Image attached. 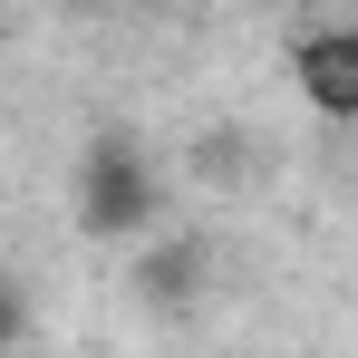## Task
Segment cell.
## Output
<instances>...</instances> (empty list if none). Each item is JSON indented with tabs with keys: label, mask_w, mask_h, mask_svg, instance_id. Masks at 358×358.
I'll return each instance as SVG.
<instances>
[{
	"label": "cell",
	"mask_w": 358,
	"mask_h": 358,
	"mask_svg": "<svg viewBox=\"0 0 358 358\" xmlns=\"http://www.w3.org/2000/svg\"><path fill=\"white\" fill-rule=\"evenodd\" d=\"M291 78H300V97H310L320 117L358 126V29H320V39H300V49H291Z\"/></svg>",
	"instance_id": "cell-2"
},
{
	"label": "cell",
	"mask_w": 358,
	"mask_h": 358,
	"mask_svg": "<svg viewBox=\"0 0 358 358\" xmlns=\"http://www.w3.org/2000/svg\"><path fill=\"white\" fill-rule=\"evenodd\" d=\"M20 320H29V310H20V291H10V281H0V349H10V339H20Z\"/></svg>",
	"instance_id": "cell-3"
},
{
	"label": "cell",
	"mask_w": 358,
	"mask_h": 358,
	"mask_svg": "<svg viewBox=\"0 0 358 358\" xmlns=\"http://www.w3.org/2000/svg\"><path fill=\"white\" fill-rule=\"evenodd\" d=\"M145 213H155V175L126 155L117 136L87 145V233H136Z\"/></svg>",
	"instance_id": "cell-1"
}]
</instances>
